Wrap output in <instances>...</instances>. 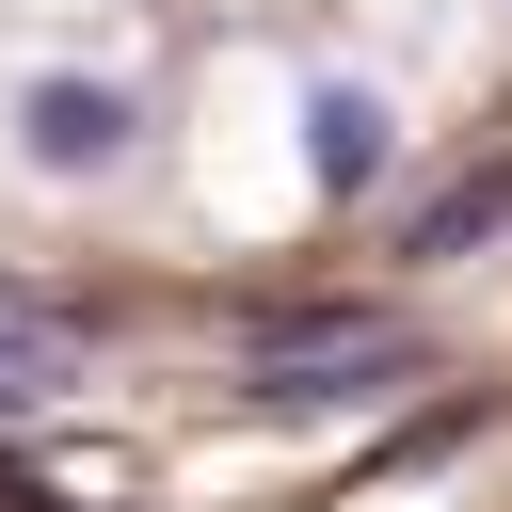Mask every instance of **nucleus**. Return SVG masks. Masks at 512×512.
<instances>
[{"label":"nucleus","mask_w":512,"mask_h":512,"mask_svg":"<svg viewBox=\"0 0 512 512\" xmlns=\"http://www.w3.org/2000/svg\"><path fill=\"white\" fill-rule=\"evenodd\" d=\"M400 368H416V320H384V304H320V320H256L240 336V384L256 400H368Z\"/></svg>","instance_id":"1"},{"label":"nucleus","mask_w":512,"mask_h":512,"mask_svg":"<svg viewBox=\"0 0 512 512\" xmlns=\"http://www.w3.org/2000/svg\"><path fill=\"white\" fill-rule=\"evenodd\" d=\"M128 128H144L128 80H32V96H16V160H32V176H112Z\"/></svg>","instance_id":"2"},{"label":"nucleus","mask_w":512,"mask_h":512,"mask_svg":"<svg viewBox=\"0 0 512 512\" xmlns=\"http://www.w3.org/2000/svg\"><path fill=\"white\" fill-rule=\"evenodd\" d=\"M304 176H320V192H384V176H400V112H384L368 80H320V96H304Z\"/></svg>","instance_id":"3"},{"label":"nucleus","mask_w":512,"mask_h":512,"mask_svg":"<svg viewBox=\"0 0 512 512\" xmlns=\"http://www.w3.org/2000/svg\"><path fill=\"white\" fill-rule=\"evenodd\" d=\"M496 224H512V160H496V176H464V192H432V208L400 224V272H448V256H480Z\"/></svg>","instance_id":"4"},{"label":"nucleus","mask_w":512,"mask_h":512,"mask_svg":"<svg viewBox=\"0 0 512 512\" xmlns=\"http://www.w3.org/2000/svg\"><path fill=\"white\" fill-rule=\"evenodd\" d=\"M80 384V352L48 336V320H0V416H32V400H64Z\"/></svg>","instance_id":"5"}]
</instances>
